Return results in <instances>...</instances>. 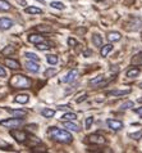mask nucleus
Segmentation results:
<instances>
[{
	"instance_id": "f257e3e1",
	"label": "nucleus",
	"mask_w": 142,
	"mask_h": 153,
	"mask_svg": "<svg viewBox=\"0 0 142 153\" xmlns=\"http://www.w3.org/2000/svg\"><path fill=\"white\" fill-rule=\"evenodd\" d=\"M49 135H50V138H53L54 140H56L59 143H70L73 140L72 134H69L65 130L59 129V127H50Z\"/></svg>"
},
{
	"instance_id": "f03ea898",
	"label": "nucleus",
	"mask_w": 142,
	"mask_h": 153,
	"mask_svg": "<svg viewBox=\"0 0 142 153\" xmlns=\"http://www.w3.org/2000/svg\"><path fill=\"white\" fill-rule=\"evenodd\" d=\"M9 85L14 89H27L31 86V80L24 75H14L12 76Z\"/></svg>"
},
{
	"instance_id": "7ed1b4c3",
	"label": "nucleus",
	"mask_w": 142,
	"mask_h": 153,
	"mask_svg": "<svg viewBox=\"0 0 142 153\" xmlns=\"http://www.w3.org/2000/svg\"><path fill=\"white\" fill-rule=\"evenodd\" d=\"M23 124V120L19 117H14V118H7V120H3L0 121V125L1 126H5V127H9V129H15Z\"/></svg>"
},
{
	"instance_id": "20e7f679",
	"label": "nucleus",
	"mask_w": 142,
	"mask_h": 153,
	"mask_svg": "<svg viewBox=\"0 0 142 153\" xmlns=\"http://www.w3.org/2000/svg\"><path fill=\"white\" fill-rule=\"evenodd\" d=\"M10 135L17 140V142H20V143H24L27 139V134L24 133V131H19V130H12Z\"/></svg>"
},
{
	"instance_id": "39448f33",
	"label": "nucleus",
	"mask_w": 142,
	"mask_h": 153,
	"mask_svg": "<svg viewBox=\"0 0 142 153\" xmlns=\"http://www.w3.org/2000/svg\"><path fill=\"white\" fill-rule=\"evenodd\" d=\"M89 142L92 143V144H105L106 143V139L100 134H92L89 137Z\"/></svg>"
},
{
	"instance_id": "423d86ee",
	"label": "nucleus",
	"mask_w": 142,
	"mask_h": 153,
	"mask_svg": "<svg viewBox=\"0 0 142 153\" xmlns=\"http://www.w3.org/2000/svg\"><path fill=\"white\" fill-rule=\"evenodd\" d=\"M77 76H78V71L77 70H72V71H69L63 79H61V82H72V81H74V80L77 79Z\"/></svg>"
},
{
	"instance_id": "0eeeda50",
	"label": "nucleus",
	"mask_w": 142,
	"mask_h": 153,
	"mask_svg": "<svg viewBox=\"0 0 142 153\" xmlns=\"http://www.w3.org/2000/svg\"><path fill=\"white\" fill-rule=\"evenodd\" d=\"M106 124H108V126L110 127L111 130H115V131H118V130H120L123 127V122L122 121H118V120H108L106 121Z\"/></svg>"
},
{
	"instance_id": "6e6552de",
	"label": "nucleus",
	"mask_w": 142,
	"mask_h": 153,
	"mask_svg": "<svg viewBox=\"0 0 142 153\" xmlns=\"http://www.w3.org/2000/svg\"><path fill=\"white\" fill-rule=\"evenodd\" d=\"M26 68L30 71V72H33V74H36V72H39V65H37V62H33V61H27L26 62Z\"/></svg>"
},
{
	"instance_id": "1a4fd4ad",
	"label": "nucleus",
	"mask_w": 142,
	"mask_h": 153,
	"mask_svg": "<svg viewBox=\"0 0 142 153\" xmlns=\"http://www.w3.org/2000/svg\"><path fill=\"white\" fill-rule=\"evenodd\" d=\"M12 26H13V21H10L9 18H5V17L0 18V28L1 30H8Z\"/></svg>"
},
{
	"instance_id": "9d476101",
	"label": "nucleus",
	"mask_w": 142,
	"mask_h": 153,
	"mask_svg": "<svg viewBox=\"0 0 142 153\" xmlns=\"http://www.w3.org/2000/svg\"><path fill=\"white\" fill-rule=\"evenodd\" d=\"M89 84L91 85V86H95V88L101 86V85H104V76H97V77L90 80Z\"/></svg>"
},
{
	"instance_id": "9b49d317",
	"label": "nucleus",
	"mask_w": 142,
	"mask_h": 153,
	"mask_svg": "<svg viewBox=\"0 0 142 153\" xmlns=\"http://www.w3.org/2000/svg\"><path fill=\"white\" fill-rule=\"evenodd\" d=\"M28 41L32 42V44H40V42L45 41V37L41 35H30L28 36Z\"/></svg>"
},
{
	"instance_id": "f8f14e48",
	"label": "nucleus",
	"mask_w": 142,
	"mask_h": 153,
	"mask_svg": "<svg viewBox=\"0 0 142 153\" xmlns=\"http://www.w3.org/2000/svg\"><path fill=\"white\" fill-rule=\"evenodd\" d=\"M120 39H122V35H120L119 32H116V31H113V32H109V33H108V40H109L110 42L119 41Z\"/></svg>"
},
{
	"instance_id": "ddd939ff",
	"label": "nucleus",
	"mask_w": 142,
	"mask_h": 153,
	"mask_svg": "<svg viewBox=\"0 0 142 153\" xmlns=\"http://www.w3.org/2000/svg\"><path fill=\"white\" fill-rule=\"evenodd\" d=\"M15 103H19V104H26L28 103V100H30V97L27 94H18L15 97Z\"/></svg>"
},
{
	"instance_id": "4468645a",
	"label": "nucleus",
	"mask_w": 142,
	"mask_h": 153,
	"mask_svg": "<svg viewBox=\"0 0 142 153\" xmlns=\"http://www.w3.org/2000/svg\"><path fill=\"white\" fill-rule=\"evenodd\" d=\"M4 62H5V65L9 67V68H12V70H18L19 67H20L18 62L14 61V59H10V58H7Z\"/></svg>"
},
{
	"instance_id": "2eb2a0df",
	"label": "nucleus",
	"mask_w": 142,
	"mask_h": 153,
	"mask_svg": "<svg viewBox=\"0 0 142 153\" xmlns=\"http://www.w3.org/2000/svg\"><path fill=\"white\" fill-rule=\"evenodd\" d=\"M64 127H67V129L70 130V131H76V133L79 131V126L77 124H74V122H72V121H65Z\"/></svg>"
},
{
	"instance_id": "dca6fc26",
	"label": "nucleus",
	"mask_w": 142,
	"mask_h": 153,
	"mask_svg": "<svg viewBox=\"0 0 142 153\" xmlns=\"http://www.w3.org/2000/svg\"><path fill=\"white\" fill-rule=\"evenodd\" d=\"M131 93V89H126V90H111L108 93V95H114V97H120V95H127Z\"/></svg>"
},
{
	"instance_id": "f3484780",
	"label": "nucleus",
	"mask_w": 142,
	"mask_h": 153,
	"mask_svg": "<svg viewBox=\"0 0 142 153\" xmlns=\"http://www.w3.org/2000/svg\"><path fill=\"white\" fill-rule=\"evenodd\" d=\"M24 12H26L27 14H41L42 13V10L36 7H27L26 9H24Z\"/></svg>"
},
{
	"instance_id": "a211bd4d",
	"label": "nucleus",
	"mask_w": 142,
	"mask_h": 153,
	"mask_svg": "<svg viewBox=\"0 0 142 153\" xmlns=\"http://www.w3.org/2000/svg\"><path fill=\"white\" fill-rule=\"evenodd\" d=\"M8 112H9L12 116H14V117H23V116H26L27 114L26 111H20V109H8Z\"/></svg>"
},
{
	"instance_id": "6ab92c4d",
	"label": "nucleus",
	"mask_w": 142,
	"mask_h": 153,
	"mask_svg": "<svg viewBox=\"0 0 142 153\" xmlns=\"http://www.w3.org/2000/svg\"><path fill=\"white\" fill-rule=\"evenodd\" d=\"M14 53H15V48L13 45H8V46H5V48L1 50L3 56H9V54H14Z\"/></svg>"
},
{
	"instance_id": "aec40b11",
	"label": "nucleus",
	"mask_w": 142,
	"mask_h": 153,
	"mask_svg": "<svg viewBox=\"0 0 142 153\" xmlns=\"http://www.w3.org/2000/svg\"><path fill=\"white\" fill-rule=\"evenodd\" d=\"M41 114H42L44 117H46V118H51L54 114H55V111L51 108H44L42 111H41Z\"/></svg>"
},
{
	"instance_id": "412c9836",
	"label": "nucleus",
	"mask_w": 142,
	"mask_h": 153,
	"mask_svg": "<svg viewBox=\"0 0 142 153\" xmlns=\"http://www.w3.org/2000/svg\"><path fill=\"white\" fill-rule=\"evenodd\" d=\"M113 50V45L111 44H106V45H104L102 48H101V57H106L108 54H109L110 52Z\"/></svg>"
},
{
	"instance_id": "4be33fe9",
	"label": "nucleus",
	"mask_w": 142,
	"mask_h": 153,
	"mask_svg": "<svg viewBox=\"0 0 142 153\" xmlns=\"http://www.w3.org/2000/svg\"><path fill=\"white\" fill-rule=\"evenodd\" d=\"M77 118V114L76 113H72V112H69V113H65L61 116V120H64V121H73V120H76Z\"/></svg>"
},
{
	"instance_id": "5701e85b",
	"label": "nucleus",
	"mask_w": 142,
	"mask_h": 153,
	"mask_svg": "<svg viewBox=\"0 0 142 153\" xmlns=\"http://www.w3.org/2000/svg\"><path fill=\"white\" fill-rule=\"evenodd\" d=\"M132 65H135V66H141L142 65V53H138V54H136L135 57L132 58Z\"/></svg>"
},
{
	"instance_id": "b1692460",
	"label": "nucleus",
	"mask_w": 142,
	"mask_h": 153,
	"mask_svg": "<svg viewBox=\"0 0 142 153\" xmlns=\"http://www.w3.org/2000/svg\"><path fill=\"white\" fill-rule=\"evenodd\" d=\"M140 75V70L138 68H131V70H128L127 71V77H137V76Z\"/></svg>"
},
{
	"instance_id": "393cba45",
	"label": "nucleus",
	"mask_w": 142,
	"mask_h": 153,
	"mask_svg": "<svg viewBox=\"0 0 142 153\" xmlns=\"http://www.w3.org/2000/svg\"><path fill=\"white\" fill-rule=\"evenodd\" d=\"M10 4L7 1V0H0V10H4V12H8L10 10Z\"/></svg>"
},
{
	"instance_id": "a878e982",
	"label": "nucleus",
	"mask_w": 142,
	"mask_h": 153,
	"mask_svg": "<svg viewBox=\"0 0 142 153\" xmlns=\"http://www.w3.org/2000/svg\"><path fill=\"white\" fill-rule=\"evenodd\" d=\"M92 42L95 46H101L102 45V37L100 35H94L92 36Z\"/></svg>"
},
{
	"instance_id": "bb28decb",
	"label": "nucleus",
	"mask_w": 142,
	"mask_h": 153,
	"mask_svg": "<svg viewBox=\"0 0 142 153\" xmlns=\"http://www.w3.org/2000/svg\"><path fill=\"white\" fill-rule=\"evenodd\" d=\"M36 30L40 32H51V27L46 26V25H40V26H36Z\"/></svg>"
},
{
	"instance_id": "cd10ccee",
	"label": "nucleus",
	"mask_w": 142,
	"mask_h": 153,
	"mask_svg": "<svg viewBox=\"0 0 142 153\" xmlns=\"http://www.w3.org/2000/svg\"><path fill=\"white\" fill-rule=\"evenodd\" d=\"M51 8H55V9H59V10H63L64 9V4L63 3H60V1H51Z\"/></svg>"
},
{
	"instance_id": "c85d7f7f",
	"label": "nucleus",
	"mask_w": 142,
	"mask_h": 153,
	"mask_svg": "<svg viewBox=\"0 0 142 153\" xmlns=\"http://www.w3.org/2000/svg\"><path fill=\"white\" fill-rule=\"evenodd\" d=\"M36 48L39 50H49L50 48H51V45L45 44V41H44V42H40V44H36Z\"/></svg>"
},
{
	"instance_id": "c756f323",
	"label": "nucleus",
	"mask_w": 142,
	"mask_h": 153,
	"mask_svg": "<svg viewBox=\"0 0 142 153\" xmlns=\"http://www.w3.org/2000/svg\"><path fill=\"white\" fill-rule=\"evenodd\" d=\"M26 57H27V59H30V61H33V62H39V61H40V58L37 57L35 53H26Z\"/></svg>"
},
{
	"instance_id": "7c9ffc66",
	"label": "nucleus",
	"mask_w": 142,
	"mask_h": 153,
	"mask_svg": "<svg viewBox=\"0 0 142 153\" xmlns=\"http://www.w3.org/2000/svg\"><path fill=\"white\" fill-rule=\"evenodd\" d=\"M129 138H132V139H135V140L141 139V138H142V130L137 131V133H132V134H129Z\"/></svg>"
},
{
	"instance_id": "2f4dec72",
	"label": "nucleus",
	"mask_w": 142,
	"mask_h": 153,
	"mask_svg": "<svg viewBox=\"0 0 142 153\" xmlns=\"http://www.w3.org/2000/svg\"><path fill=\"white\" fill-rule=\"evenodd\" d=\"M128 108H133V102L127 100V102H124V103L120 105V109H128Z\"/></svg>"
},
{
	"instance_id": "473e14b6",
	"label": "nucleus",
	"mask_w": 142,
	"mask_h": 153,
	"mask_svg": "<svg viewBox=\"0 0 142 153\" xmlns=\"http://www.w3.org/2000/svg\"><path fill=\"white\" fill-rule=\"evenodd\" d=\"M56 75V70L55 68H49L45 71V77H51V76Z\"/></svg>"
},
{
	"instance_id": "72a5a7b5",
	"label": "nucleus",
	"mask_w": 142,
	"mask_h": 153,
	"mask_svg": "<svg viewBox=\"0 0 142 153\" xmlns=\"http://www.w3.org/2000/svg\"><path fill=\"white\" fill-rule=\"evenodd\" d=\"M48 62L50 63V65H56L58 63V57L56 56H48Z\"/></svg>"
},
{
	"instance_id": "f704fd0d",
	"label": "nucleus",
	"mask_w": 142,
	"mask_h": 153,
	"mask_svg": "<svg viewBox=\"0 0 142 153\" xmlns=\"http://www.w3.org/2000/svg\"><path fill=\"white\" fill-rule=\"evenodd\" d=\"M92 124H94V117H87V118H86V122H85L86 129H90Z\"/></svg>"
},
{
	"instance_id": "c9c22d12",
	"label": "nucleus",
	"mask_w": 142,
	"mask_h": 153,
	"mask_svg": "<svg viewBox=\"0 0 142 153\" xmlns=\"http://www.w3.org/2000/svg\"><path fill=\"white\" fill-rule=\"evenodd\" d=\"M77 44H78L77 40H74L73 37H69V39H68V45H69V46H76Z\"/></svg>"
},
{
	"instance_id": "e433bc0d",
	"label": "nucleus",
	"mask_w": 142,
	"mask_h": 153,
	"mask_svg": "<svg viewBox=\"0 0 142 153\" xmlns=\"http://www.w3.org/2000/svg\"><path fill=\"white\" fill-rule=\"evenodd\" d=\"M56 108H58V109H60V111H65V109H68V108H69V105H58Z\"/></svg>"
},
{
	"instance_id": "4c0bfd02",
	"label": "nucleus",
	"mask_w": 142,
	"mask_h": 153,
	"mask_svg": "<svg viewBox=\"0 0 142 153\" xmlns=\"http://www.w3.org/2000/svg\"><path fill=\"white\" fill-rule=\"evenodd\" d=\"M0 76H1V77H5L7 76V72H5V70H4L3 67H0Z\"/></svg>"
},
{
	"instance_id": "58836bf2",
	"label": "nucleus",
	"mask_w": 142,
	"mask_h": 153,
	"mask_svg": "<svg viewBox=\"0 0 142 153\" xmlns=\"http://www.w3.org/2000/svg\"><path fill=\"white\" fill-rule=\"evenodd\" d=\"M86 98H87V95H86V94H83L82 97H79L78 99H77V103H81V102H83V100L86 99Z\"/></svg>"
},
{
	"instance_id": "ea45409f",
	"label": "nucleus",
	"mask_w": 142,
	"mask_h": 153,
	"mask_svg": "<svg viewBox=\"0 0 142 153\" xmlns=\"http://www.w3.org/2000/svg\"><path fill=\"white\" fill-rule=\"evenodd\" d=\"M135 112H136L137 114H140V116H142V107H140V108H135Z\"/></svg>"
},
{
	"instance_id": "a19ab883",
	"label": "nucleus",
	"mask_w": 142,
	"mask_h": 153,
	"mask_svg": "<svg viewBox=\"0 0 142 153\" xmlns=\"http://www.w3.org/2000/svg\"><path fill=\"white\" fill-rule=\"evenodd\" d=\"M1 147H4V148H9L10 146H9V144H7V143H4V142H0V148H1Z\"/></svg>"
},
{
	"instance_id": "79ce46f5",
	"label": "nucleus",
	"mask_w": 142,
	"mask_h": 153,
	"mask_svg": "<svg viewBox=\"0 0 142 153\" xmlns=\"http://www.w3.org/2000/svg\"><path fill=\"white\" fill-rule=\"evenodd\" d=\"M39 3H41V4H44V0H37Z\"/></svg>"
},
{
	"instance_id": "37998d69",
	"label": "nucleus",
	"mask_w": 142,
	"mask_h": 153,
	"mask_svg": "<svg viewBox=\"0 0 142 153\" xmlns=\"http://www.w3.org/2000/svg\"><path fill=\"white\" fill-rule=\"evenodd\" d=\"M140 88H141V89H142V82H141V84H140Z\"/></svg>"
},
{
	"instance_id": "c03bdc74",
	"label": "nucleus",
	"mask_w": 142,
	"mask_h": 153,
	"mask_svg": "<svg viewBox=\"0 0 142 153\" xmlns=\"http://www.w3.org/2000/svg\"><path fill=\"white\" fill-rule=\"evenodd\" d=\"M96 1H104V0H96Z\"/></svg>"
}]
</instances>
